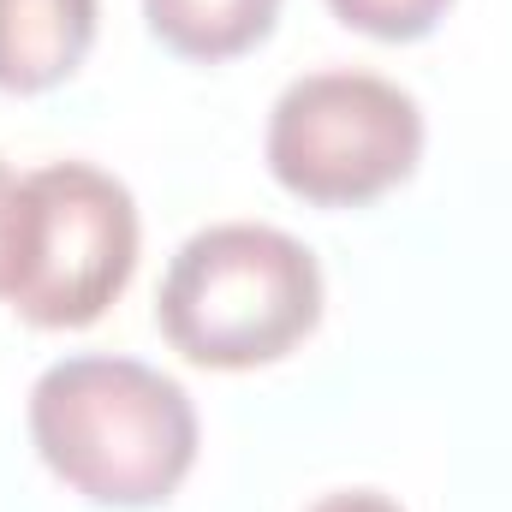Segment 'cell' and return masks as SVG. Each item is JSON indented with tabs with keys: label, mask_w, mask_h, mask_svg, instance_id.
I'll use <instances>...</instances> for the list:
<instances>
[{
	"label": "cell",
	"mask_w": 512,
	"mask_h": 512,
	"mask_svg": "<svg viewBox=\"0 0 512 512\" xmlns=\"http://www.w3.org/2000/svg\"><path fill=\"white\" fill-rule=\"evenodd\" d=\"M30 441L42 465L90 507L143 512L179 495L197 465V405L155 364L78 352L30 387Z\"/></svg>",
	"instance_id": "1"
},
{
	"label": "cell",
	"mask_w": 512,
	"mask_h": 512,
	"mask_svg": "<svg viewBox=\"0 0 512 512\" xmlns=\"http://www.w3.org/2000/svg\"><path fill=\"white\" fill-rule=\"evenodd\" d=\"M322 322V262L262 221L191 233L155 292L161 340L197 370H262L298 352Z\"/></svg>",
	"instance_id": "2"
},
{
	"label": "cell",
	"mask_w": 512,
	"mask_h": 512,
	"mask_svg": "<svg viewBox=\"0 0 512 512\" xmlns=\"http://www.w3.org/2000/svg\"><path fill=\"white\" fill-rule=\"evenodd\" d=\"M137 197L96 161H48L12 185L0 298L30 328H90L137 274Z\"/></svg>",
	"instance_id": "3"
},
{
	"label": "cell",
	"mask_w": 512,
	"mask_h": 512,
	"mask_svg": "<svg viewBox=\"0 0 512 512\" xmlns=\"http://www.w3.org/2000/svg\"><path fill=\"white\" fill-rule=\"evenodd\" d=\"M268 173L310 209H364L405 185L423 161V108L382 72H304L292 78L262 137Z\"/></svg>",
	"instance_id": "4"
},
{
	"label": "cell",
	"mask_w": 512,
	"mask_h": 512,
	"mask_svg": "<svg viewBox=\"0 0 512 512\" xmlns=\"http://www.w3.org/2000/svg\"><path fill=\"white\" fill-rule=\"evenodd\" d=\"M102 0H0V90L42 96L66 84L96 42Z\"/></svg>",
	"instance_id": "5"
},
{
	"label": "cell",
	"mask_w": 512,
	"mask_h": 512,
	"mask_svg": "<svg viewBox=\"0 0 512 512\" xmlns=\"http://www.w3.org/2000/svg\"><path fill=\"white\" fill-rule=\"evenodd\" d=\"M143 18H149V36L179 60L221 66L268 42L280 0H143Z\"/></svg>",
	"instance_id": "6"
},
{
	"label": "cell",
	"mask_w": 512,
	"mask_h": 512,
	"mask_svg": "<svg viewBox=\"0 0 512 512\" xmlns=\"http://www.w3.org/2000/svg\"><path fill=\"white\" fill-rule=\"evenodd\" d=\"M328 12L376 42H423L453 12V0H328Z\"/></svg>",
	"instance_id": "7"
},
{
	"label": "cell",
	"mask_w": 512,
	"mask_h": 512,
	"mask_svg": "<svg viewBox=\"0 0 512 512\" xmlns=\"http://www.w3.org/2000/svg\"><path fill=\"white\" fill-rule=\"evenodd\" d=\"M310 512H405L393 495L382 489H334V495H322Z\"/></svg>",
	"instance_id": "8"
},
{
	"label": "cell",
	"mask_w": 512,
	"mask_h": 512,
	"mask_svg": "<svg viewBox=\"0 0 512 512\" xmlns=\"http://www.w3.org/2000/svg\"><path fill=\"white\" fill-rule=\"evenodd\" d=\"M12 185H18V179H12V167L0 161V274H6V209H12Z\"/></svg>",
	"instance_id": "9"
}]
</instances>
